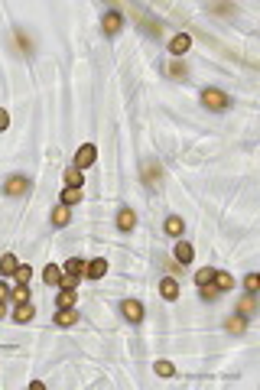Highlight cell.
<instances>
[{"mask_svg":"<svg viewBox=\"0 0 260 390\" xmlns=\"http://www.w3.org/2000/svg\"><path fill=\"white\" fill-rule=\"evenodd\" d=\"M247 329V322H244V315H231L228 319V332H234V335H241Z\"/></svg>","mask_w":260,"mask_h":390,"instance_id":"cell-19","label":"cell"},{"mask_svg":"<svg viewBox=\"0 0 260 390\" xmlns=\"http://www.w3.org/2000/svg\"><path fill=\"white\" fill-rule=\"evenodd\" d=\"M10 296H13V292H10V286H7V283L0 280V299H10Z\"/></svg>","mask_w":260,"mask_h":390,"instance_id":"cell-33","label":"cell"},{"mask_svg":"<svg viewBox=\"0 0 260 390\" xmlns=\"http://www.w3.org/2000/svg\"><path fill=\"white\" fill-rule=\"evenodd\" d=\"M166 72H169V78H185V75H189L182 62H169V68H166Z\"/></svg>","mask_w":260,"mask_h":390,"instance_id":"cell-23","label":"cell"},{"mask_svg":"<svg viewBox=\"0 0 260 390\" xmlns=\"http://www.w3.org/2000/svg\"><path fill=\"white\" fill-rule=\"evenodd\" d=\"M42 280H46L49 286H59V280H62V270L56 267V263H49V267L42 270Z\"/></svg>","mask_w":260,"mask_h":390,"instance_id":"cell-15","label":"cell"},{"mask_svg":"<svg viewBox=\"0 0 260 390\" xmlns=\"http://www.w3.org/2000/svg\"><path fill=\"white\" fill-rule=\"evenodd\" d=\"M33 315H36V309H33L30 303H20V306H16V312H13V319H16V322H30Z\"/></svg>","mask_w":260,"mask_h":390,"instance_id":"cell-16","label":"cell"},{"mask_svg":"<svg viewBox=\"0 0 260 390\" xmlns=\"http://www.w3.org/2000/svg\"><path fill=\"white\" fill-rule=\"evenodd\" d=\"M211 286H218V289H231V286H234V277H231V273H221V270H215V277H211Z\"/></svg>","mask_w":260,"mask_h":390,"instance_id":"cell-12","label":"cell"},{"mask_svg":"<svg viewBox=\"0 0 260 390\" xmlns=\"http://www.w3.org/2000/svg\"><path fill=\"white\" fill-rule=\"evenodd\" d=\"M202 104H205L208 111H225L228 104H231V98H228L225 91H218V88H208V91L202 94Z\"/></svg>","mask_w":260,"mask_h":390,"instance_id":"cell-1","label":"cell"},{"mask_svg":"<svg viewBox=\"0 0 260 390\" xmlns=\"http://www.w3.org/2000/svg\"><path fill=\"white\" fill-rule=\"evenodd\" d=\"M159 292H163V299H179V283L173 277H166L163 283H159Z\"/></svg>","mask_w":260,"mask_h":390,"instance_id":"cell-8","label":"cell"},{"mask_svg":"<svg viewBox=\"0 0 260 390\" xmlns=\"http://www.w3.org/2000/svg\"><path fill=\"white\" fill-rule=\"evenodd\" d=\"M257 286H260V277H257V273H247L244 289H247V292H257Z\"/></svg>","mask_w":260,"mask_h":390,"instance_id":"cell-30","label":"cell"},{"mask_svg":"<svg viewBox=\"0 0 260 390\" xmlns=\"http://www.w3.org/2000/svg\"><path fill=\"white\" fill-rule=\"evenodd\" d=\"M82 179H85L82 169H75V166H72V169H65V182H68V185H78V189H82Z\"/></svg>","mask_w":260,"mask_h":390,"instance_id":"cell-21","label":"cell"},{"mask_svg":"<svg viewBox=\"0 0 260 390\" xmlns=\"http://www.w3.org/2000/svg\"><path fill=\"white\" fill-rule=\"evenodd\" d=\"M7 127H10V114L0 108V130H7Z\"/></svg>","mask_w":260,"mask_h":390,"instance_id":"cell-32","label":"cell"},{"mask_svg":"<svg viewBox=\"0 0 260 390\" xmlns=\"http://www.w3.org/2000/svg\"><path fill=\"white\" fill-rule=\"evenodd\" d=\"M254 292H250V296H244V299H241V315H247V312H254Z\"/></svg>","mask_w":260,"mask_h":390,"instance_id":"cell-29","label":"cell"},{"mask_svg":"<svg viewBox=\"0 0 260 390\" xmlns=\"http://www.w3.org/2000/svg\"><path fill=\"white\" fill-rule=\"evenodd\" d=\"M4 312H7V309H4V299H0V319H4Z\"/></svg>","mask_w":260,"mask_h":390,"instance_id":"cell-34","label":"cell"},{"mask_svg":"<svg viewBox=\"0 0 260 390\" xmlns=\"http://www.w3.org/2000/svg\"><path fill=\"white\" fill-rule=\"evenodd\" d=\"M13 299H16V303H26V299H30V289H26V283H23V286L13 292Z\"/></svg>","mask_w":260,"mask_h":390,"instance_id":"cell-31","label":"cell"},{"mask_svg":"<svg viewBox=\"0 0 260 390\" xmlns=\"http://www.w3.org/2000/svg\"><path fill=\"white\" fill-rule=\"evenodd\" d=\"M192 257H195L192 244H185V241H179V244H176V260H179V263H192Z\"/></svg>","mask_w":260,"mask_h":390,"instance_id":"cell-10","label":"cell"},{"mask_svg":"<svg viewBox=\"0 0 260 390\" xmlns=\"http://www.w3.org/2000/svg\"><path fill=\"white\" fill-rule=\"evenodd\" d=\"M56 303H59V309H68L72 303H75V289H62V292H59V299H56Z\"/></svg>","mask_w":260,"mask_h":390,"instance_id":"cell-20","label":"cell"},{"mask_svg":"<svg viewBox=\"0 0 260 390\" xmlns=\"http://www.w3.org/2000/svg\"><path fill=\"white\" fill-rule=\"evenodd\" d=\"M56 325H78V312L75 309H59V315H56Z\"/></svg>","mask_w":260,"mask_h":390,"instance_id":"cell-11","label":"cell"},{"mask_svg":"<svg viewBox=\"0 0 260 390\" xmlns=\"http://www.w3.org/2000/svg\"><path fill=\"white\" fill-rule=\"evenodd\" d=\"M218 286H211V283H205V286H202V299H208V303H215V299H218Z\"/></svg>","mask_w":260,"mask_h":390,"instance_id":"cell-27","label":"cell"},{"mask_svg":"<svg viewBox=\"0 0 260 390\" xmlns=\"http://www.w3.org/2000/svg\"><path fill=\"white\" fill-rule=\"evenodd\" d=\"M16 267H20V263H16L13 254H4V257H0V270H4V273H16Z\"/></svg>","mask_w":260,"mask_h":390,"instance_id":"cell-18","label":"cell"},{"mask_svg":"<svg viewBox=\"0 0 260 390\" xmlns=\"http://www.w3.org/2000/svg\"><path fill=\"white\" fill-rule=\"evenodd\" d=\"M156 374H159V377H173V374H176V368L169 364V361H156Z\"/></svg>","mask_w":260,"mask_h":390,"instance_id":"cell-26","label":"cell"},{"mask_svg":"<svg viewBox=\"0 0 260 390\" xmlns=\"http://www.w3.org/2000/svg\"><path fill=\"white\" fill-rule=\"evenodd\" d=\"M101 26H104V33H107V36H117V33H121V26H124V13H117V10H107Z\"/></svg>","mask_w":260,"mask_h":390,"instance_id":"cell-2","label":"cell"},{"mask_svg":"<svg viewBox=\"0 0 260 390\" xmlns=\"http://www.w3.org/2000/svg\"><path fill=\"white\" fill-rule=\"evenodd\" d=\"M133 225H137V215H133L130 208H124L121 215H117V228H121V231H130Z\"/></svg>","mask_w":260,"mask_h":390,"instance_id":"cell-13","label":"cell"},{"mask_svg":"<svg viewBox=\"0 0 260 390\" xmlns=\"http://www.w3.org/2000/svg\"><path fill=\"white\" fill-rule=\"evenodd\" d=\"M52 225H56V228H65L68 225V205H59L56 211H52Z\"/></svg>","mask_w":260,"mask_h":390,"instance_id":"cell-17","label":"cell"},{"mask_svg":"<svg viewBox=\"0 0 260 390\" xmlns=\"http://www.w3.org/2000/svg\"><path fill=\"white\" fill-rule=\"evenodd\" d=\"M78 202H82V189H78V185H65V192H62V205H78Z\"/></svg>","mask_w":260,"mask_h":390,"instance_id":"cell-7","label":"cell"},{"mask_svg":"<svg viewBox=\"0 0 260 390\" xmlns=\"http://www.w3.org/2000/svg\"><path fill=\"white\" fill-rule=\"evenodd\" d=\"M124 315H127L130 319V322H140V319H143V306L137 303V299H124Z\"/></svg>","mask_w":260,"mask_h":390,"instance_id":"cell-6","label":"cell"},{"mask_svg":"<svg viewBox=\"0 0 260 390\" xmlns=\"http://www.w3.org/2000/svg\"><path fill=\"white\" fill-rule=\"evenodd\" d=\"M59 286H62V289H75V286H78V277H75V273H62Z\"/></svg>","mask_w":260,"mask_h":390,"instance_id":"cell-24","label":"cell"},{"mask_svg":"<svg viewBox=\"0 0 260 390\" xmlns=\"http://www.w3.org/2000/svg\"><path fill=\"white\" fill-rule=\"evenodd\" d=\"M16 280L20 283H30V277H33V270H30V263H20V267H16V273H13Z\"/></svg>","mask_w":260,"mask_h":390,"instance_id":"cell-25","label":"cell"},{"mask_svg":"<svg viewBox=\"0 0 260 390\" xmlns=\"http://www.w3.org/2000/svg\"><path fill=\"white\" fill-rule=\"evenodd\" d=\"M26 192H30V182H26L23 176H13V179H7V185H4V195H10V199L26 195Z\"/></svg>","mask_w":260,"mask_h":390,"instance_id":"cell-3","label":"cell"},{"mask_svg":"<svg viewBox=\"0 0 260 390\" xmlns=\"http://www.w3.org/2000/svg\"><path fill=\"white\" fill-rule=\"evenodd\" d=\"M189 46H192V39L185 36V33H182V36H176V39H169V49H173L176 56H182V52L189 49Z\"/></svg>","mask_w":260,"mask_h":390,"instance_id":"cell-14","label":"cell"},{"mask_svg":"<svg viewBox=\"0 0 260 390\" xmlns=\"http://www.w3.org/2000/svg\"><path fill=\"white\" fill-rule=\"evenodd\" d=\"M94 156H98L94 143H85L82 150H78V156H75V169H88V166L94 163Z\"/></svg>","mask_w":260,"mask_h":390,"instance_id":"cell-4","label":"cell"},{"mask_svg":"<svg viewBox=\"0 0 260 390\" xmlns=\"http://www.w3.org/2000/svg\"><path fill=\"white\" fill-rule=\"evenodd\" d=\"M65 273H75V277H82V273H85V260H78V257H72V260L65 263Z\"/></svg>","mask_w":260,"mask_h":390,"instance_id":"cell-22","label":"cell"},{"mask_svg":"<svg viewBox=\"0 0 260 390\" xmlns=\"http://www.w3.org/2000/svg\"><path fill=\"white\" fill-rule=\"evenodd\" d=\"M182 231H185V221L179 218V215H173V218H166V234H169V237H179V234H182Z\"/></svg>","mask_w":260,"mask_h":390,"instance_id":"cell-9","label":"cell"},{"mask_svg":"<svg viewBox=\"0 0 260 390\" xmlns=\"http://www.w3.org/2000/svg\"><path fill=\"white\" fill-rule=\"evenodd\" d=\"M211 277H215V270H208V267H205V270H199V273H195V283H199V286H205V283H211Z\"/></svg>","mask_w":260,"mask_h":390,"instance_id":"cell-28","label":"cell"},{"mask_svg":"<svg viewBox=\"0 0 260 390\" xmlns=\"http://www.w3.org/2000/svg\"><path fill=\"white\" fill-rule=\"evenodd\" d=\"M104 273H107V260H104V257H98V260L85 263V277H91V280H101Z\"/></svg>","mask_w":260,"mask_h":390,"instance_id":"cell-5","label":"cell"}]
</instances>
